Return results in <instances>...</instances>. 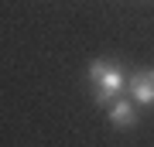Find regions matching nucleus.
Returning <instances> with one entry per match:
<instances>
[{"label":"nucleus","instance_id":"1","mask_svg":"<svg viewBox=\"0 0 154 147\" xmlns=\"http://www.w3.org/2000/svg\"><path fill=\"white\" fill-rule=\"evenodd\" d=\"M89 82H93V96H96L99 106H110L113 99L123 96V89H127L123 69L116 65V62H106V58L89 62Z\"/></svg>","mask_w":154,"mask_h":147},{"label":"nucleus","instance_id":"2","mask_svg":"<svg viewBox=\"0 0 154 147\" xmlns=\"http://www.w3.org/2000/svg\"><path fill=\"white\" fill-rule=\"evenodd\" d=\"M127 93L137 106H154V69H137L127 75Z\"/></svg>","mask_w":154,"mask_h":147},{"label":"nucleus","instance_id":"3","mask_svg":"<svg viewBox=\"0 0 154 147\" xmlns=\"http://www.w3.org/2000/svg\"><path fill=\"white\" fill-rule=\"evenodd\" d=\"M106 120H110L113 127H120V130L134 127V123H137V103H134V99H123V96H116L113 103L106 106Z\"/></svg>","mask_w":154,"mask_h":147}]
</instances>
